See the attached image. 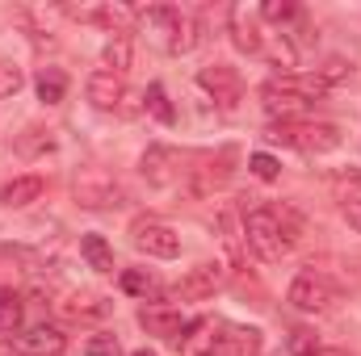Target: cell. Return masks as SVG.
Returning <instances> with one entry per match:
<instances>
[{
  "label": "cell",
  "instance_id": "cell-1",
  "mask_svg": "<svg viewBox=\"0 0 361 356\" xmlns=\"http://www.w3.org/2000/svg\"><path fill=\"white\" fill-rule=\"evenodd\" d=\"M244 239L261 260H281L294 243H298V222L290 210H273V205H257L244 218Z\"/></svg>",
  "mask_w": 361,
  "mask_h": 356
},
{
  "label": "cell",
  "instance_id": "cell-2",
  "mask_svg": "<svg viewBox=\"0 0 361 356\" xmlns=\"http://www.w3.org/2000/svg\"><path fill=\"white\" fill-rule=\"evenodd\" d=\"M139 21H143L147 34L160 38V46H164L169 55H189V51L197 46V21H193L189 13H180V8L152 4V8L139 13Z\"/></svg>",
  "mask_w": 361,
  "mask_h": 356
},
{
  "label": "cell",
  "instance_id": "cell-3",
  "mask_svg": "<svg viewBox=\"0 0 361 356\" xmlns=\"http://www.w3.org/2000/svg\"><path fill=\"white\" fill-rule=\"evenodd\" d=\"M324 92L328 89H324L315 76H307V80L281 76V80H269V84L261 89V101H265V109H269L273 117H277V113H281V117H294V113H302L311 101H319Z\"/></svg>",
  "mask_w": 361,
  "mask_h": 356
},
{
  "label": "cell",
  "instance_id": "cell-4",
  "mask_svg": "<svg viewBox=\"0 0 361 356\" xmlns=\"http://www.w3.org/2000/svg\"><path fill=\"white\" fill-rule=\"evenodd\" d=\"M273 143H286V147H298L307 155H324V151H336L341 147V130L332 122H281L269 130Z\"/></svg>",
  "mask_w": 361,
  "mask_h": 356
},
{
  "label": "cell",
  "instance_id": "cell-5",
  "mask_svg": "<svg viewBox=\"0 0 361 356\" xmlns=\"http://www.w3.org/2000/svg\"><path fill=\"white\" fill-rule=\"evenodd\" d=\"M286 298H290V306L302 310V314H324V310L336 302V289H332V281L319 276V272H298Z\"/></svg>",
  "mask_w": 361,
  "mask_h": 356
},
{
  "label": "cell",
  "instance_id": "cell-6",
  "mask_svg": "<svg viewBox=\"0 0 361 356\" xmlns=\"http://www.w3.org/2000/svg\"><path fill=\"white\" fill-rule=\"evenodd\" d=\"M130 239H135V248L147 252V256H160V260L180 256V235L173 231V227L156 222V218H139V222L130 227Z\"/></svg>",
  "mask_w": 361,
  "mask_h": 356
},
{
  "label": "cell",
  "instance_id": "cell-7",
  "mask_svg": "<svg viewBox=\"0 0 361 356\" xmlns=\"http://www.w3.org/2000/svg\"><path fill=\"white\" fill-rule=\"evenodd\" d=\"M13 348L25 356H63L68 352V336L59 327H51V323H34V327L13 336Z\"/></svg>",
  "mask_w": 361,
  "mask_h": 356
},
{
  "label": "cell",
  "instance_id": "cell-8",
  "mask_svg": "<svg viewBox=\"0 0 361 356\" xmlns=\"http://www.w3.org/2000/svg\"><path fill=\"white\" fill-rule=\"evenodd\" d=\"M219 285H223V265H197L180 276L173 293L185 298V302H202V298H214Z\"/></svg>",
  "mask_w": 361,
  "mask_h": 356
},
{
  "label": "cell",
  "instance_id": "cell-9",
  "mask_svg": "<svg viewBox=\"0 0 361 356\" xmlns=\"http://www.w3.org/2000/svg\"><path fill=\"white\" fill-rule=\"evenodd\" d=\"M180 177V160L173 147H147L143 151V180L152 189H169Z\"/></svg>",
  "mask_w": 361,
  "mask_h": 356
},
{
  "label": "cell",
  "instance_id": "cell-10",
  "mask_svg": "<svg viewBox=\"0 0 361 356\" xmlns=\"http://www.w3.org/2000/svg\"><path fill=\"white\" fill-rule=\"evenodd\" d=\"M139 323L152 331V336H164V340H173L177 344L180 336H185V327H189V319L173 310V306H164V302H156V306H143L139 310Z\"/></svg>",
  "mask_w": 361,
  "mask_h": 356
},
{
  "label": "cell",
  "instance_id": "cell-11",
  "mask_svg": "<svg viewBox=\"0 0 361 356\" xmlns=\"http://www.w3.org/2000/svg\"><path fill=\"white\" fill-rule=\"evenodd\" d=\"M76 201L89 205V210H118L126 201V193L105 177H89V180H76Z\"/></svg>",
  "mask_w": 361,
  "mask_h": 356
},
{
  "label": "cell",
  "instance_id": "cell-12",
  "mask_svg": "<svg viewBox=\"0 0 361 356\" xmlns=\"http://www.w3.org/2000/svg\"><path fill=\"white\" fill-rule=\"evenodd\" d=\"M210 356H261V331L257 327H219Z\"/></svg>",
  "mask_w": 361,
  "mask_h": 356
},
{
  "label": "cell",
  "instance_id": "cell-13",
  "mask_svg": "<svg viewBox=\"0 0 361 356\" xmlns=\"http://www.w3.org/2000/svg\"><path fill=\"white\" fill-rule=\"evenodd\" d=\"M197 80H202V89L214 92V101H219L223 109H231V105L240 101V76H235L231 68H223V63H219V68H206Z\"/></svg>",
  "mask_w": 361,
  "mask_h": 356
},
{
  "label": "cell",
  "instance_id": "cell-14",
  "mask_svg": "<svg viewBox=\"0 0 361 356\" xmlns=\"http://www.w3.org/2000/svg\"><path fill=\"white\" fill-rule=\"evenodd\" d=\"M231 42H235L244 55H257V51L265 46L261 25H257V13H248V8H231Z\"/></svg>",
  "mask_w": 361,
  "mask_h": 356
},
{
  "label": "cell",
  "instance_id": "cell-15",
  "mask_svg": "<svg viewBox=\"0 0 361 356\" xmlns=\"http://www.w3.org/2000/svg\"><path fill=\"white\" fill-rule=\"evenodd\" d=\"M126 96V89H122V76H114V72H92L89 76V101L97 105V109H118V101Z\"/></svg>",
  "mask_w": 361,
  "mask_h": 356
},
{
  "label": "cell",
  "instance_id": "cell-16",
  "mask_svg": "<svg viewBox=\"0 0 361 356\" xmlns=\"http://www.w3.org/2000/svg\"><path fill=\"white\" fill-rule=\"evenodd\" d=\"M42 177H13L4 189H0V205H8V210H25L30 201H38L42 197Z\"/></svg>",
  "mask_w": 361,
  "mask_h": 356
},
{
  "label": "cell",
  "instance_id": "cell-17",
  "mask_svg": "<svg viewBox=\"0 0 361 356\" xmlns=\"http://www.w3.org/2000/svg\"><path fill=\"white\" fill-rule=\"evenodd\" d=\"M34 89H38V101H42V105H59V101L68 96V76H63V68H42L38 80H34Z\"/></svg>",
  "mask_w": 361,
  "mask_h": 356
},
{
  "label": "cell",
  "instance_id": "cell-18",
  "mask_svg": "<svg viewBox=\"0 0 361 356\" xmlns=\"http://www.w3.org/2000/svg\"><path fill=\"white\" fill-rule=\"evenodd\" d=\"M80 256H85L89 268H97V272H114V248H109L101 235H85V239H80Z\"/></svg>",
  "mask_w": 361,
  "mask_h": 356
},
{
  "label": "cell",
  "instance_id": "cell-19",
  "mask_svg": "<svg viewBox=\"0 0 361 356\" xmlns=\"http://www.w3.org/2000/svg\"><path fill=\"white\" fill-rule=\"evenodd\" d=\"M63 310H68L72 319H105V314H109V302L97 298V293H76L72 302H63Z\"/></svg>",
  "mask_w": 361,
  "mask_h": 356
},
{
  "label": "cell",
  "instance_id": "cell-20",
  "mask_svg": "<svg viewBox=\"0 0 361 356\" xmlns=\"http://www.w3.org/2000/svg\"><path fill=\"white\" fill-rule=\"evenodd\" d=\"M21 314H25V302L17 289H0V331H17L21 327Z\"/></svg>",
  "mask_w": 361,
  "mask_h": 356
},
{
  "label": "cell",
  "instance_id": "cell-21",
  "mask_svg": "<svg viewBox=\"0 0 361 356\" xmlns=\"http://www.w3.org/2000/svg\"><path fill=\"white\" fill-rule=\"evenodd\" d=\"M143 105H147V113H152L156 122H164V126H173V122H177V109L169 105V92H164V84H152V89L143 92Z\"/></svg>",
  "mask_w": 361,
  "mask_h": 356
},
{
  "label": "cell",
  "instance_id": "cell-22",
  "mask_svg": "<svg viewBox=\"0 0 361 356\" xmlns=\"http://www.w3.org/2000/svg\"><path fill=\"white\" fill-rule=\"evenodd\" d=\"M122 289L135 293V298H152V293H160V281H156L147 268H126V272H122Z\"/></svg>",
  "mask_w": 361,
  "mask_h": 356
},
{
  "label": "cell",
  "instance_id": "cell-23",
  "mask_svg": "<svg viewBox=\"0 0 361 356\" xmlns=\"http://www.w3.org/2000/svg\"><path fill=\"white\" fill-rule=\"evenodd\" d=\"M51 147H55L51 130H38V126H30L25 134H17V151H21V155H42V151H51Z\"/></svg>",
  "mask_w": 361,
  "mask_h": 356
},
{
  "label": "cell",
  "instance_id": "cell-24",
  "mask_svg": "<svg viewBox=\"0 0 361 356\" xmlns=\"http://www.w3.org/2000/svg\"><path fill=\"white\" fill-rule=\"evenodd\" d=\"M126 68H130V38H114V42L105 46V72L122 76Z\"/></svg>",
  "mask_w": 361,
  "mask_h": 356
},
{
  "label": "cell",
  "instance_id": "cell-25",
  "mask_svg": "<svg viewBox=\"0 0 361 356\" xmlns=\"http://www.w3.org/2000/svg\"><path fill=\"white\" fill-rule=\"evenodd\" d=\"M286 348H290V356H319V352H324V344H319V336H315V331H307V327H298V331H290V340H286Z\"/></svg>",
  "mask_w": 361,
  "mask_h": 356
},
{
  "label": "cell",
  "instance_id": "cell-26",
  "mask_svg": "<svg viewBox=\"0 0 361 356\" xmlns=\"http://www.w3.org/2000/svg\"><path fill=\"white\" fill-rule=\"evenodd\" d=\"M353 76V63L349 59H328L319 72H315V80L324 84V89H332V84H341V80H349Z\"/></svg>",
  "mask_w": 361,
  "mask_h": 356
},
{
  "label": "cell",
  "instance_id": "cell-27",
  "mask_svg": "<svg viewBox=\"0 0 361 356\" xmlns=\"http://www.w3.org/2000/svg\"><path fill=\"white\" fill-rule=\"evenodd\" d=\"M25 84V72L17 63H0V96H17Z\"/></svg>",
  "mask_w": 361,
  "mask_h": 356
},
{
  "label": "cell",
  "instance_id": "cell-28",
  "mask_svg": "<svg viewBox=\"0 0 361 356\" xmlns=\"http://www.w3.org/2000/svg\"><path fill=\"white\" fill-rule=\"evenodd\" d=\"M248 168H252V177H261V180H277V172H281V164H277L273 155H265V151H257V155L248 160Z\"/></svg>",
  "mask_w": 361,
  "mask_h": 356
},
{
  "label": "cell",
  "instance_id": "cell-29",
  "mask_svg": "<svg viewBox=\"0 0 361 356\" xmlns=\"http://www.w3.org/2000/svg\"><path fill=\"white\" fill-rule=\"evenodd\" d=\"M294 13H298V4H290V0H281V4H277V0H269V4L261 8V17H265V21H290Z\"/></svg>",
  "mask_w": 361,
  "mask_h": 356
},
{
  "label": "cell",
  "instance_id": "cell-30",
  "mask_svg": "<svg viewBox=\"0 0 361 356\" xmlns=\"http://www.w3.org/2000/svg\"><path fill=\"white\" fill-rule=\"evenodd\" d=\"M85 356H118V340L114 336H92L85 344Z\"/></svg>",
  "mask_w": 361,
  "mask_h": 356
},
{
  "label": "cell",
  "instance_id": "cell-31",
  "mask_svg": "<svg viewBox=\"0 0 361 356\" xmlns=\"http://www.w3.org/2000/svg\"><path fill=\"white\" fill-rule=\"evenodd\" d=\"M341 214H345V222H349V227H353V231L361 235V197H349Z\"/></svg>",
  "mask_w": 361,
  "mask_h": 356
},
{
  "label": "cell",
  "instance_id": "cell-32",
  "mask_svg": "<svg viewBox=\"0 0 361 356\" xmlns=\"http://www.w3.org/2000/svg\"><path fill=\"white\" fill-rule=\"evenodd\" d=\"M135 356H160V352H152V348H139V352H135Z\"/></svg>",
  "mask_w": 361,
  "mask_h": 356
},
{
  "label": "cell",
  "instance_id": "cell-33",
  "mask_svg": "<svg viewBox=\"0 0 361 356\" xmlns=\"http://www.w3.org/2000/svg\"><path fill=\"white\" fill-rule=\"evenodd\" d=\"M319 356H324V352H319ZM332 356H341V352H332Z\"/></svg>",
  "mask_w": 361,
  "mask_h": 356
}]
</instances>
